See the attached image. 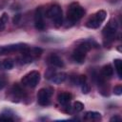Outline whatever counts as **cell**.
<instances>
[{"label": "cell", "instance_id": "22", "mask_svg": "<svg viewBox=\"0 0 122 122\" xmlns=\"http://www.w3.org/2000/svg\"><path fill=\"white\" fill-rule=\"evenodd\" d=\"M7 85V78L5 75H0V89H3Z\"/></svg>", "mask_w": 122, "mask_h": 122}, {"label": "cell", "instance_id": "24", "mask_svg": "<svg viewBox=\"0 0 122 122\" xmlns=\"http://www.w3.org/2000/svg\"><path fill=\"white\" fill-rule=\"evenodd\" d=\"M86 80H87V77H86L85 75H80V76L77 77V83H78L79 85L84 84V83L86 82Z\"/></svg>", "mask_w": 122, "mask_h": 122}, {"label": "cell", "instance_id": "21", "mask_svg": "<svg viewBox=\"0 0 122 122\" xmlns=\"http://www.w3.org/2000/svg\"><path fill=\"white\" fill-rule=\"evenodd\" d=\"M113 92H114V94H116V95L122 94V86H121V85L115 86V87L113 88Z\"/></svg>", "mask_w": 122, "mask_h": 122}, {"label": "cell", "instance_id": "23", "mask_svg": "<svg viewBox=\"0 0 122 122\" xmlns=\"http://www.w3.org/2000/svg\"><path fill=\"white\" fill-rule=\"evenodd\" d=\"M81 89H82V92L85 93V94L86 93H89V92H90V86L86 82L81 85Z\"/></svg>", "mask_w": 122, "mask_h": 122}, {"label": "cell", "instance_id": "17", "mask_svg": "<svg viewBox=\"0 0 122 122\" xmlns=\"http://www.w3.org/2000/svg\"><path fill=\"white\" fill-rule=\"evenodd\" d=\"M79 50H81V51H85V52H88L91 49H92V43H90V42H88V41H86V42H83V43H81L80 45H78V47H77Z\"/></svg>", "mask_w": 122, "mask_h": 122}, {"label": "cell", "instance_id": "12", "mask_svg": "<svg viewBox=\"0 0 122 122\" xmlns=\"http://www.w3.org/2000/svg\"><path fill=\"white\" fill-rule=\"evenodd\" d=\"M84 119L88 121H99L101 119V114L97 112H87L84 114Z\"/></svg>", "mask_w": 122, "mask_h": 122}, {"label": "cell", "instance_id": "16", "mask_svg": "<svg viewBox=\"0 0 122 122\" xmlns=\"http://www.w3.org/2000/svg\"><path fill=\"white\" fill-rule=\"evenodd\" d=\"M113 64H114V68H115V71L117 72V75L119 78L122 77V61L121 59H114L113 60Z\"/></svg>", "mask_w": 122, "mask_h": 122}, {"label": "cell", "instance_id": "4", "mask_svg": "<svg viewBox=\"0 0 122 122\" xmlns=\"http://www.w3.org/2000/svg\"><path fill=\"white\" fill-rule=\"evenodd\" d=\"M107 16V12L103 10H98L96 13H94L86 23V26L90 29H97L101 23L106 19Z\"/></svg>", "mask_w": 122, "mask_h": 122}, {"label": "cell", "instance_id": "8", "mask_svg": "<svg viewBox=\"0 0 122 122\" xmlns=\"http://www.w3.org/2000/svg\"><path fill=\"white\" fill-rule=\"evenodd\" d=\"M34 26L36 30H43L45 29V23L43 19V10L42 8H38L35 10L34 13Z\"/></svg>", "mask_w": 122, "mask_h": 122}, {"label": "cell", "instance_id": "7", "mask_svg": "<svg viewBox=\"0 0 122 122\" xmlns=\"http://www.w3.org/2000/svg\"><path fill=\"white\" fill-rule=\"evenodd\" d=\"M116 29H117V24L114 21H110L109 24L103 29V35L105 37V39L107 41L112 42L114 39L115 36V32H116Z\"/></svg>", "mask_w": 122, "mask_h": 122}, {"label": "cell", "instance_id": "2", "mask_svg": "<svg viewBox=\"0 0 122 122\" xmlns=\"http://www.w3.org/2000/svg\"><path fill=\"white\" fill-rule=\"evenodd\" d=\"M46 16L53 21L55 27H60L63 23L62 10L58 5H53L51 8H49L46 11Z\"/></svg>", "mask_w": 122, "mask_h": 122}, {"label": "cell", "instance_id": "14", "mask_svg": "<svg viewBox=\"0 0 122 122\" xmlns=\"http://www.w3.org/2000/svg\"><path fill=\"white\" fill-rule=\"evenodd\" d=\"M112 73H113V69H112V67L110 65V64H108V65H105L103 68H102V70H101V76L103 77V78H110L112 75Z\"/></svg>", "mask_w": 122, "mask_h": 122}, {"label": "cell", "instance_id": "18", "mask_svg": "<svg viewBox=\"0 0 122 122\" xmlns=\"http://www.w3.org/2000/svg\"><path fill=\"white\" fill-rule=\"evenodd\" d=\"M8 14L7 13H3L2 16L0 17V31L4 30H5V27H6V23L8 22Z\"/></svg>", "mask_w": 122, "mask_h": 122}, {"label": "cell", "instance_id": "1", "mask_svg": "<svg viewBox=\"0 0 122 122\" xmlns=\"http://www.w3.org/2000/svg\"><path fill=\"white\" fill-rule=\"evenodd\" d=\"M85 14V10L78 4V3H72L71 4L69 10H68V20L71 23H74L78 20H80Z\"/></svg>", "mask_w": 122, "mask_h": 122}, {"label": "cell", "instance_id": "25", "mask_svg": "<svg viewBox=\"0 0 122 122\" xmlns=\"http://www.w3.org/2000/svg\"><path fill=\"white\" fill-rule=\"evenodd\" d=\"M55 73V71H54V70L53 69H50L47 72H46V77L47 78H49V79H51L52 76H53V74Z\"/></svg>", "mask_w": 122, "mask_h": 122}, {"label": "cell", "instance_id": "3", "mask_svg": "<svg viewBox=\"0 0 122 122\" xmlns=\"http://www.w3.org/2000/svg\"><path fill=\"white\" fill-rule=\"evenodd\" d=\"M40 81V73L37 71H31L30 72L27 73L21 79V82L24 86L29 88H34Z\"/></svg>", "mask_w": 122, "mask_h": 122}, {"label": "cell", "instance_id": "9", "mask_svg": "<svg viewBox=\"0 0 122 122\" xmlns=\"http://www.w3.org/2000/svg\"><path fill=\"white\" fill-rule=\"evenodd\" d=\"M48 61H49V63H50L51 66H53V67L63 68V67L65 66L63 60H62L58 55H56V54H51V55H50L49 58H48Z\"/></svg>", "mask_w": 122, "mask_h": 122}, {"label": "cell", "instance_id": "19", "mask_svg": "<svg viewBox=\"0 0 122 122\" xmlns=\"http://www.w3.org/2000/svg\"><path fill=\"white\" fill-rule=\"evenodd\" d=\"M2 68L5 70H10L13 68V62L10 59H6L2 62Z\"/></svg>", "mask_w": 122, "mask_h": 122}, {"label": "cell", "instance_id": "13", "mask_svg": "<svg viewBox=\"0 0 122 122\" xmlns=\"http://www.w3.org/2000/svg\"><path fill=\"white\" fill-rule=\"evenodd\" d=\"M57 99H58V102L62 105H67L71 99V94L69 93V92H61L58 94L57 96Z\"/></svg>", "mask_w": 122, "mask_h": 122}, {"label": "cell", "instance_id": "27", "mask_svg": "<svg viewBox=\"0 0 122 122\" xmlns=\"http://www.w3.org/2000/svg\"><path fill=\"white\" fill-rule=\"evenodd\" d=\"M120 120H121V117H120L119 115H114V116H112V117L110 119V121H112H112H114V122H115V121H120Z\"/></svg>", "mask_w": 122, "mask_h": 122}, {"label": "cell", "instance_id": "29", "mask_svg": "<svg viewBox=\"0 0 122 122\" xmlns=\"http://www.w3.org/2000/svg\"><path fill=\"white\" fill-rule=\"evenodd\" d=\"M0 69H3V68H2V62H1V61H0Z\"/></svg>", "mask_w": 122, "mask_h": 122}, {"label": "cell", "instance_id": "28", "mask_svg": "<svg viewBox=\"0 0 122 122\" xmlns=\"http://www.w3.org/2000/svg\"><path fill=\"white\" fill-rule=\"evenodd\" d=\"M20 14H16L14 17H13V23L14 24H17L18 23V21H19V19H20Z\"/></svg>", "mask_w": 122, "mask_h": 122}, {"label": "cell", "instance_id": "5", "mask_svg": "<svg viewBox=\"0 0 122 122\" xmlns=\"http://www.w3.org/2000/svg\"><path fill=\"white\" fill-rule=\"evenodd\" d=\"M28 45L24 43H18V44H10L7 46H1L0 47V55L9 54L11 52H23L28 49Z\"/></svg>", "mask_w": 122, "mask_h": 122}, {"label": "cell", "instance_id": "11", "mask_svg": "<svg viewBox=\"0 0 122 122\" xmlns=\"http://www.w3.org/2000/svg\"><path fill=\"white\" fill-rule=\"evenodd\" d=\"M10 93L12 94V98H18V99H21L25 96V92L24 91L21 89L20 86L18 85H13L11 90H10Z\"/></svg>", "mask_w": 122, "mask_h": 122}, {"label": "cell", "instance_id": "20", "mask_svg": "<svg viewBox=\"0 0 122 122\" xmlns=\"http://www.w3.org/2000/svg\"><path fill=\"white\" fill-rule=\"evenodd\" d=\"M72 109H73L74 112H78L83 111V109H84V105H83L81 102L76 101V102H74V104H73V106H72Z\"/></svg>", "mask_w": 122, "mask_h": 122}, {"label": "cell", "instance_id": "15", "mask_svg": "<svg viewBox=\"0 0 122 122\" xmlns=\"http://www.w3.org/2000/svg\"><path fill=\"white\" fill-rule=\"evenodd\" d=\"M66 78H67V74L65 72H58V73H54L53 76L51 78V80L54 84H61L66 80Z\"/></svg>", "mask_w": 122, "mask_h": 122}, {"label": "cell", "instance_id": "6", "mask_svg": "<svg viewBox=\"0 0 122 122\" xmlns=\"http://www.w3.org/2000/svg\"><path fill=\"white\" fill-rule=\"evenodd\" d=\"M52 94V90L50 88H44L39 90L37 93V101L41 106H47L50 104L51 96Z\"/></svg>", "mask_w": 122, "mask_h": 122}, {"label": "cell", "instance_id": "10", "mask_svg": "<svg viewBox=\"0 0 122 122\" xmlns=\"http://www.w3.org/2000/svg\"><path fill=\"white\" fill-rule=\"evenodd\" d=\"M86 57V52L79 50L78 48H76V50H74V51L72 52V59L77 62V63H83Z\"/></svg>", "mask_w": 122, "mask_h": 122}, {"label": "cell", "instance_id": "26", "mask_svg": "<svg viewBox=\"0 0 122 122\" xmlns=\"http://www.w3.org/2000/svg\"><path fill=\"white\" fill-rule=\"evenodd\" d=\"M12 120L13 119L9 115H5V114L0 115V121H12Z\"/></svg>", "mask_w": 122, "mask_h": 122}]
</instances>
